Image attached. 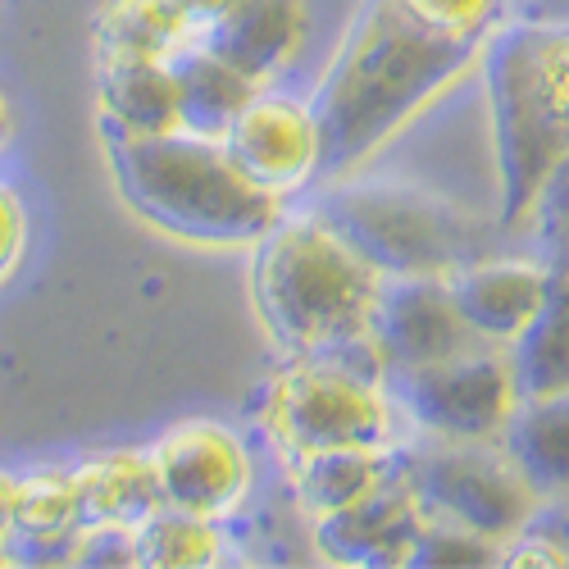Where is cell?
I'll return each mask as SVG.
<instances>
[{
    "mask_svg": "<svg viewBox=\"0 0 569 569\" xmlns=\"http://www.w3.org/2000/svg\"><path fill=\"white\" fill-rule=\"evenodd\" d=\"M78 529H56V533H19L10 529L6 533V547H10V565H73L78 556Z\"/></svg>",
    "mask_w": 569,
    "mask_h": 569,
    "instance_id": "4316f807",
    "label": "cell"
},
{
    "mask_svg": "<svg viewBox=\"0 0 569 569\" xmlns=\"http://www.w3.org/2000/svg\"><path fill=\"white\" fill-rule=\"evenodd\" d=\"M173 6H178V14L187 19V28H192V32L201 37L210 23H219V19L237 6V0H173Z\"/></svg>",
    "mask_w": 569,
    "mask_h": 569,
    "instance_id": "4dcf8cb0",
    "label": "cell"
},
{
    "mask_svg": "<svg viewBox=\"0 0 569 569\" xmlns=\"http://www.w3.org/2000/svg\"><path fill=\"white\" fill-rule=\"evenodd\" d=\"M173 64V82H178V110H182V128L187 132H206V137H223L228 123L251 106V97L260 91V82L251 73H242L237 64H228L223 56H214L210 46H192L169 60Z\"/></svg>",
    "mask_w": 569,
    "mask_h": 569,
    "instance_id": "ffe728a7",
    "label": "cell"
},
{
    "mask_svg": "<svg viewBox=\"0 0 569 569\" xmlns=\"http://www.w3.org/2000/svg\"><path fill=\"white\" fill-rule=\"evenodd\" d=\"M419 525H423V506L397 465V473L383 488H373L369 497H360L333 515H319L315 547L333 565H373V569L406 565V556L419 538Z\"/></svg>",
    "mask_w": 569,
    "mask_h": 569,
    "instance_id": "7c38bea8",
    "label": "cell"
},
{
    "mask_svg": "<svg viewBox=\"0 0 569 569\" xmlns=\"http://www.w3.org/2000/svg\"><path fill=\"white\" fill-rule=\"evenodd\" d=\"M497 565H515V569H565L569 565V556L551 542V538H542V533H529V529H519L515 538H510V547H501V560Z\"/></svg>",
    "mask_w": 569,
    "mask_h": 569,
    "instance_id": "83f0119b",
    "label": "cell"
},
{
    "mask_svg": "<svg viewBox=\"0 0 569 569\" xmlns=\"http://www.w3.org/2000/svg\"><path fill=\"white\" fill-rule=\"evenodd\" d=\"M306 23V0H237L219 23L201 32V46L264 87L301 56Z\"/></svg>",
    "mask_w": 569,
    "mask_h": 569,
    "instance_id": "5bb4252c",
    "label": "cell"
},
{
    "mask_svg": "<svg viewBox=\"0 0 569 569\" xmlns=\"http://www.w3.org/2000/svg\"><path fill=\"white\" fill-rule=\"evenodd\" d=\"M223 533L219 519L160 506L137 525V565L141 569H206L219 560Z\"/></svg>",
    "mask_w": 569,
    "mask_h": 569,
    "instance_id": "7402d4cb",
    "label": "cell"
},
{
    "mask_svg": "<svg viewBox=\"0 0 569 569\" xmlns=\"http://www.w3.org/2000/svg\"><path fill=\"white\" fill-rule=\"evenodd\" d=\"M369 338L383 356V369H410L460 356L483 338L456 306L451 273H392L383 278L369 315Z\"/></svg>",
    "mask_w": 569,
    "mask_h": 569,
    "instance_id": "9c48e42d",
    "label": "cell"
},
{
    "mask_svg": "<svg viewBox=\"0 0 569 569\" xmlns=\"http://www.w3.org/2000/svg\"><path fill=\"white\" fill-rule=\"evenodd\" d=\"M223 147L256 187L273 197H292L319 178V123L306 101L256 91L251 106L223 132Z\"/></svg>",
    "mask_w": 569,
    "mask_h": 569,
    "instance_id": "8fae6325",
    "label": "cell"
},
{
    "mask_svg": "<svg viewBox=\"0 0 569 569\" xmlns=\"http://www.w3.org/2000/svg\"><path fill=\"white\" fill-rule=\"evenodd\" d=\"M147 456L160 483V501L173 510L223 519L251 492V456L242 438L214 419L173 423Z\"/></svg>",
    "mask_w": 569,
    "mask_h": 569,
    "instance_id": "30bf717a",
    "label": "cell"
},
{
    "mask_svg": "<svg viewBox=\"0 0 569 569\" xmlns=\"http://www.w3.org/2000/svg\"><path fill=\"white\" fill-rule=\"evenodd\" d=\"M264 429L292 460L319 447H397L401 415L378 373L338 356H292L269 383Z\"/></svg>",
    "mask_w": 569,
    "mask_h": 569,
    "instance_id": "8992f818",
    "label": "cell"
},
{
    "mask_svg": "<svg viewBox=\"0 0 569 569\" xmlns=\"http://www.w3.org/2000/svg\"><path fill=\"white\" fill-rule=\"evenodd\" d=\"M529 533H542V538H551L565 556H569V497H551V501H538V510H533V519L525 525Z\"/></svg>",
    "mask_w": 569,
    "mask_h": 569,
    "instance_id": "f546056e",
    "label": "cell"
},
{
    "mask_svg": "<svg viewBox=\"0 0 569 569\" xmlns=\"http://www.w3.org/2000/svg\"><path fill=\"white\" fill-rule=\"evenodd\" d=\"M378 288L383 269H373L315 206L278 214L256 237V310L288 356H328L369 338Z\"/></svg>",
    "mask_w": 569,
    "mask_h": 569,
    "instance_id": "7a4b0ae2",
    "label": "cell"
},
{
    "mask_svg": "<svg viewBox=\"0 0 569 569\" xmlns=\"http://www.w3.org/2000/svg\"><path fill=\"white\" fill-rule=\"evenodd\" d=\"M14 529L19 533L78 529V483H73V473L41 469V473H28V479H19Z\"/></svg>",
    "mask_w": 569,
    "mask_h": 569,
    "instance_id": "603a6c76",
    "label": "cell"
},
{
    "mask_svg": "<svg viewBox=\"0 0 569 569\" xmlns=\"http://www.w3.org/2000/svg\"><path fill=\"white\" fill-rule=\"evenodd\" d=\"M0 565H10V547H6V538H0Z\"/></svg>",
    "mask_w": 569,
    "mask_h": 569,
    "instance_id": "836d02e7",
    "label": "cell"
},
{
    "mask_svg": "<svg viewBox=\"0 0 569 569\" xmlns=\"http://www.w3.org/2000/svg\"><path fill=\"white\" fill-rule=\"evenodd\" d=\"M510 369H515V388L519 401L569 392V242L556 247L547 260V292L538 315L525 323L510 347Z\"/></svg>",
    "mask_w": 569,
    "mask_h": 569,
    "instance_id": "9a60e30c",
    "label": "cell"
},
{
    "mask_svg": "<svg viewBox=\"0 0 569 569\" xmlns=\"http://www.w3.org/2000/svg\"><path fill=\"white\" fill-rule=\"evenodd\" d=\"M23 237H28V223H23V206L10 187H0V278H6L19 256H23Z\"/></svg>",
    "mask_w": 569,
    "mask_h": 569,
    "instance_id": "f1b7e54d",
    "label": "cell"
},
{
    "mask_svg": "<svg viewBox=\"0 0 569 569\" xmlns=\"http://www.w3.org/2000/svg\"><path fill=\"white\" fill-rule=\"evenodd\" d=\"M14 501H19V479L10 469H0V538L14 529Z\"/></svg>",
    "mask_w": 569,
    "mask_h": 569,
    "instance_id": "1f68e13d",
    "label": "cell"
},
{
    "mask_svg": "<svg viewBox=\"0 0 569 569\" xmlns=\"http://www.w3.org/2000/svg\"><path fill=\"white\" fill-rule=\"evenodd\" d=\"M483 56V41L442 37L397 0H369L315 91L319 178L356 173L423 106H433Z\"/></svg>",
    "mask_w": 569,
    "mask_h": 569,
    "instance_id": "6da1fadb",
    "label": "cell"
},
{
    "mask_svg": "<svg viewBox=\"0 0 569 569\" xmlns=\"http://www.w3.org/2000/svg\"><path fill=\"white\" fill-rule=\"evenodd\" d=\"M73 565H87V569H132L137 565V529H128V525H82Z\"/></svg>",
    "mask_w": 569,
    "mask_h": 569,
    "instance_id": "484cf974",
    "label": "cell"
},
{
    "mask_svg": "<svg viewBox=\"0 0 569 569\" xmlns=\"http://www.w3.org/2000/svg\"><path fill=\"white\" fill-rule=\"evenodd\" d=\"M91 28L101 60H173L197 37L173 0H106Z\"/></svg>",
    "mask_w": 569,
    "mask_h": 569,
    "instance_id": "44dd1931",
    "label": "cell"
},
{
    "mask_svg": "<svg viewBox=\"0 0 569 569\" xmlns=\"http://www.w3.org/2000/svg\"><path fill=\"white\" fill-rule=\"evenodd\" d=\"M106 132V156L123 201L164 232L187 242L237 247L256 237L282 214V197L256 187L237 160L228 156L223 137L206 132Z\"/></svg>",
    "mask_w": 569,
    "mask_h": 569,
    "instance_id": "277c9868",
    "label": "cell"
},
{
    "mask_svg": "<svg viewBox=\"0 0 569 569\" xmlns=\"http://www.w3.org/2000/svg\"><path fill=\"white\" fill-rule=\"evenodd\" d=\"M451 292H456V306L469 319L473 333H479L483 342L510 347L542 306L547 264L483 256V260L460 264L451 273Z\"/></svg>",
    "mask_w": 569,
    "mask_h": 569,
    "instance_id": "4fadbf2b",
    "label": "cell"
},
{
    "mask_svg": "<svg viewBox=\"0 0 569 569\" xmlns=\"http://www.w3.org/2000/svg\"><path fill=\"white\" fill-rule=\"evenodd\" d=\"M97 91H101V128H119L137 137L182 128L178 82L169 60H101Z\"/></svg>",
    "mask_w": 569,
    "mask_h": 569,
    "instance_id": "e0dca14e",
    "label": "cell"
},
{
    "mask_svg": "<svg viewBox=\"0 0 569 569\" xmlns=\"http://www.w3.org/2000/svg\"><path fill=\"white\" fill-rule=\"evenodd\" d=\"M288 465L297 501L319 519L383 488L401 465V447H319L292 456Z\"/></svg>",
    "mask_w": 569,
    "mask_h": 569,
    "instance_id": "2e32d148",
    "label": "cell"
},
{
    "mask_svg": "<svg viewBox=\"0 0 569 569\" xmlns=\"http://www.w3.org/2000/svg\"><path fill=\"white\" fill-rule=\"evenodd\" d=\"M401 473L423 515L451 519L492 542H510L533 519L538 492L501 451V442H433L401 451Z\"/></svg>",
    "mask_w": 569,
    "mask_h": 569,
    "instance_id": "ba28073f",
    "label": "cell"
},
{
    "mask_svg": "<svg viewBox=\"0 0 569 569\" xmlns=\"http://www.w3.org/2000/svg\"><path fill=\"white\" fill-rule=\"evenodd\" d=\"M315 210L333 223L347 242L373 264L392 273H456L492 256L497 223L473 210L423 192L406 182H356L333 178V187L315 201Z\"/></svg>",
    "mask_w": 569,
    "mask_h": 569,
    "instance_id": "5b68a950",
    "label": "cell"
},
{
    "mask_svg": "<svg viewBox=\"0 0 569 569\" xmlns=\"http://www.w3.org/2000/svg\"><path fill=\"white\" fill-rule=\"evenodd\" d=\"M10 132V101H6V91H0V137Z\"/></svg>",
    "mask_w": 569,
    "mask_h": 569,
    "instance_id": "d6a6232c",
    "label": "cell"
},
{
    "mask_svg": "<svg viewBox=\"0 0 569 569\" xmlns=\"http://www.w3.org/2000/svg\"><path fill=\"white\" fill-rule=\"evenodd\" d=\"M397 6L442 37H473V41H488L506 0H397Z\"/></svg>",
    "mask_w": 569,
    "mask_h": 569,
    "instance_id": "d4e9b609",
    "label": "cell"
},
{
    "mask_svg": "<svg viewBox=\"0 0 569 569\" xmlns=\"http://www.w3.org/2000/svg\"><path fill=\"white\" fill-rule=\"evenodd\" d=\"M497 442L542 501L569 497V392L519 401Z\"/></svg>",
    "mask_w": 569,
    "mask_h": 569,
    "instance_id": "ac0fdd59",
    "label": "cell"
},
{
    "mask_svg": "<svg viewBox=\"0 0 569 569\" xmlns=\"http://www.w3.org/2000/svg\"><path fill=\"white\" fill-rule=\"evenodd\" d=\"M78 483V525H128L137 529L160 510V483L147 451H106L73 469Z\"/></svg>",
    "mask_w": 569,
    "mask_h": 569,
    "instance_id": "d6986e66",
    "label": "cell"
},
{
    "mask_svg": "<svg viewBox=\"0 0 569 569\" xmlns=\"http://www.w3.org/2000/svg\"><path fill=\"white\" fill-rule=\"evenodd\" d=\"M492 147L501 173L497 228L538 219V201L569 160V23H510L483 41Z\"/></svg>",
    "mask_w": 569,
    "mask_h": 569,
    "instance_id": "3957f363",
    "label": "cell"
},
{
    "mask_svg": "<svg viewBox=\"0 0 569 569\" xmlns=\"http://www.w3.org/2000/svg\"><path fill=\"white\" fill-rule=\"evenodd\" d=\"M501 560V542L483 538V533H473L465 525H451V519H433V515H423V525H419V538L406 556V565H497Z\"/></svg>",
    "mask_w": 569,
    "mask_h": 569,
    "instance_id": "cb8c5ba5",
    "label": "cell"
},
{
    "mask_svg": "<svg viewBox=\"0 0 569 569\" xmlns=\"http://www.w3.org/2000/svg\"><path fill=\"white\" fill-rule=\"evenodd\" d=\"M383 388L406 429L433 442H497L519 406L510 356L497 342L429 365L383 369Z\"/></svg>",
    "mask_w": 569,
    "mask_h": 569,
    "instance_id": "52a82bcc",
    "label": "cell"
}]
</instances>
